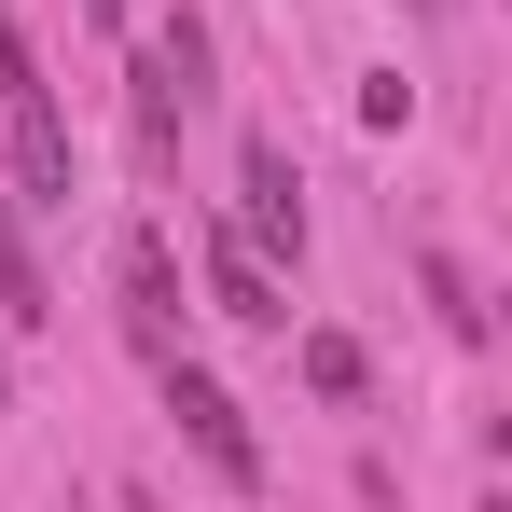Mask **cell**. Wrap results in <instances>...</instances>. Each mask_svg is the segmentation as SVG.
<instances>
[{"mask_svg": "<svg viewBox=\"0 0 512 512\" xmlns=\"http://www.w3.org/2000/svg\"><path fill=\"white\" fill-rule=\"evenodd\" d=\"M0 139H14V194H28V208H70V111H56V84H42L14 0H0Z\"/></svg>", "mask_w": 512, "mask_h": 512, "instance_id": "1", "label": "cell"}, {"mask_svg": "<svg viewBox=\"0 0 512 512\" xmlns=\"http://www.w3.org/2000/svg\"><path fill=\"white\" fill-rule=\"evenodd\" d=\"M236 236H250L263 263H305V167H291L277 139L236 153Z\"/></svg>", "mask_w": 512, "mask_h": 512, "instance_id": "2", "label": "cell"}, {"mask_svg": "<svg viewBox=\"0 0 512 512\" xmlns=\"http://www.w3.org/2000/svg\"><path fill=\"white\" fill-rule=\"evenodd\" d=\"M153 374H167V416H180V443H194V457H208L222 485H263V443H250V416H236V402H222V388H208L194 360H153Z\"/></svg>", "mask_w": 512, "mask_h": 512, "instance_id": "3", "label": "cell"}, {"mask_svg": "<svg viewBox=\"0 0 512 512\" xmlns=\"http://www.w3.org/2000/svg\"><path fill=\"white\" fill-rule=\"evenodd\" d=\"M194 84H208V42H194V28L139 42V97H125V111H139V153H153V167L180 153V111H194Z\"/></svg>", "mask_w": 512, "mask_h": 512, "instance_id": "4", "label": "cell"}, {"mask_svg": "<svg viewBox=\"0 0 512 512\" xmlns=\"http://www.w3.org/2000/svg\"><path fill=\"white\" fill-rule=\"evenodd\" d=\"M111 291H125V333L153 346V360H180V263H167V236H153V222L111 250Z\"/></svg>", "mask_w": 512, "mask_h": 512, "instance_id": "5", "label": "cell"}, {"mask_svg": "<svg viewBox=\"0 0 512 512\" xmlns=\"http://www.w3.org/2000/svg\"><path fill=\"white\" fill-rule=\"evenodd\" d=\"M208 305H222V319H250V333H291V305H277V263H263L236 222L208 236Z\"/></svg>", "mask_w": 512, "mask_h": 512, "instance_id": "6", "label": "cell"}, {"mask_svg": "<svg viewBox=\"0 0 512 512\" xmlns=\"http://www.w3.org/2000/svg\"><path fill=\"white\" fill-rule=\"evenodd\" d=\"M56 305H42V263H28V236H14V194H0V333H42Z\"/></svg>", "mask_w": 512, "mask_h": 512, "instance_id": "7", "label": "cell"}, {"mask_svg": "<svg viewBox=\"0 0 512 512\" xmlns=\"http://www.w3.org/2000/svg\"><path fill=\"white\" fill-rule=\"evenodd\" d=\"M360 374H374V360L346 333H305V388H319V402H360Z\"/></svg>", "mask_w": 512, "mask_h": 512, "instance_id": "8", "label": "cell"}, {"mask_svg": "<svg viewBox=\"0 0 512 512\" xmlns=\"http://www.w3.org/2000/svg\"><path fill=\"white\" fill-rule=\"evenodd\" d=\"M84 14H97V28H125V0H84Z\"/></svg>", "mask_w": 512, "mask_h": 512, "instance_id": "9", "label": "cell"}]
</instances>
